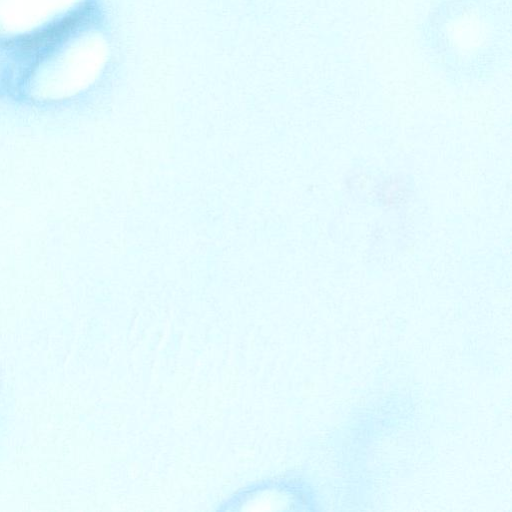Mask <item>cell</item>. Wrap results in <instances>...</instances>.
I'll use <instances>...</instances> for the list:
<instances>
[{"instance_id": "1", "label": "cell", "mask_w": 512, "mask_h": 512, "mask_svg": "<svg viewBox=\"0 0 512 512\" xmlns=\"http://www.w3.org/2000/svg\"><path fill=\"white\" fill-rule=\"evenodd\" d=\"M93 8L86 4L40 31L18 41L19 50L28 56H42L66 39L91 17Z\"/></svg>"}]
</instances>
